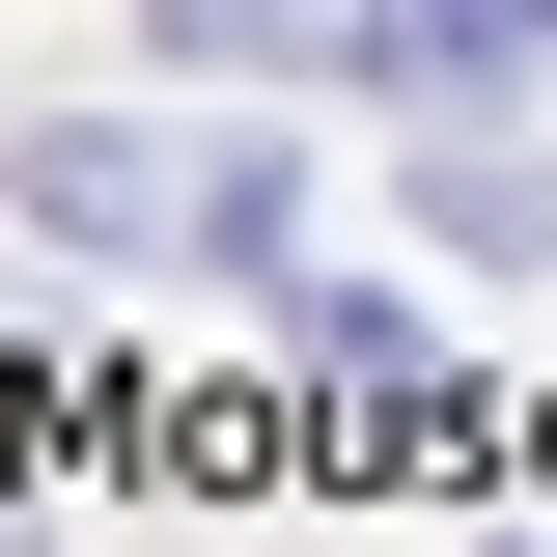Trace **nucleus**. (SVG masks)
<instances>
[{"instance_id": "1", "label": "nucleus", "mask_w": 557, "mask_h": 557, "mask_svg": "<svg viewBox=\"0 0 557 557\" xmlns=\"http://www.w3.org/2000/svg\"><path fill=\"white\" fill-rule=\"evenodd\" d=\"M28 223H57V251H139V223H196V168H168V139H28Z\"/></svg>"}, {"instance_id": "2", "label": "nucleus", "mask_w": 557, "mask_h": 557, "mask_svg": "<svg viewBox=\"0 0 557 557\" xmlns=\"http://www.w3.org/2000/svg\"><path fill=\"white\" fill-rule=\"evenodd\" d=\"M335 84H418V112H502V84H530V28H502V0H418V28H335Z\"/></svg>"}]
</instances>
